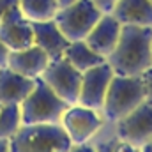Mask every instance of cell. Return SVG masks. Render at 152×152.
I'll list each match as a JSON object with an SVG mask.
<instances>
[{"label":"cell","instance_id":"cell-1","mask_svg":"<svg viewBox=\"0 0 152 152\" xmlns=\"http://www.w3.org/2000/svg\"><path fill=\"white\" fill-rule=\"evenodd\" d=\"M106 62L120 76H142L152 67V27L122 25L115 50Z\"/></svg>","mask_w":152,"mask_h":152},{"label":"cell","instance_id":"cell-2","mask_svg":"<svg viewBox=\"0 0 152 152\" xmlns=\"http://www.w3.org/2000/svg\"><path fill=\"white\" fill-rule=\"evenodd\" d=\"M73 142L60 122L23 124L9 138L11 152H69Z\"/></svg>","mask_w":152,"mask_h":152},{"label":"cell","instance_id":"cell-3","mask_svg":"<svg viewBox=\"0 0 152 152\" xmlns=\"http://www.w3.org/2000/svg\"><path fill=\"white\" fill-rule=\"evenodd\" d=\"M143 101H145V85L142 76L113 75L101 110L106 118L117 122L129 112H133Z\"/></svg>","mask_w":152,"mask_h":152},{"label":"cell","instance_id":"cell-4","mask_svg":"<svg viewBox=\"0 0 152 152\" xmlns=\"http://www.w3.org/2000/svg\"><path fill=\"white\" fill-rule=\"evenodd\" d=\"M64 99H60L41 78L36 80V87L20 104L23 124H46L60 122L64 112L69 108Z\"/></svg>","mask_w":152,"mask_h":152},{"label":"cell","instance_id":"cell-5","mask_svg":"<svg viewBox=\"0 0 152 152\" xmlns=\"http://www.w3.org/2000/svg\"><path fill=\"white\" fill-rule=\"evenodd\" d=\"M101 16L103 12L92 0H76L69 5L58 7L53 20L69 41H80L88 36Z\"/></svg>","mask_w":152,"mask_h":152},{"label":"cell","instance_id":"cell-6","mask_svg":"<svg viewBox=\"0 0 152 152\" xmlns=\"http://www.w3.org/2000/svg\"><path fill=\"white\" fill-rule=\"evenodd\" d=\"M81 75L83 73L78 71L67 58L60 57V58L50 60L44 73L39 78L67 104H76L80 99Z\"/></svg>","mask_w":152,"mask_h":152},{"label":"cell","instance_id":"cell-7","mask_svg":"<svg viewBox=\"0 0 152 152\" xmlns=\"http://www.w3.org/2000/svg\"><path fill=\"white\" fill-rule=\"evenodd\" d=\"M60 124L69 134L73 143H85L103 127L104 118L99 113V110L76 103L64 112Z\"/></svg>","mask_w":152,"mask_h":152},{"label":"cell","instance_id":"cell-8","mask_svg":"<svg viewBox=\"0 0 152 152\" xmlns=\"http://www.w3.org/2000/svg\"><path fill=\"white\" fill-rule=\"evenodd\" d=\"M115 124L117 138L140 149L152 138V104L143 101Z\"/></svg>","mask_w":152,"mask_h":152},{"label":"cell","instance_id":"cell-9","mask_svg":"<svg viewBox=\"0 0 152 152\" xmlns=\"http://www.w3.org/2000/svg\"><path fill=\"white\" fill-rule=\"evenodd\" d=\"M113 69L108 62H103L99 66H94L81 75V88H80V99L78 104L101 110L104 104V97L110 87V81L113 78Z\"/></svg>","mask_w":152,"mask_h":152},{"label":"cell","instance_id":"cell-10","mask_svg":"<svg viewBox=\"0 0 152 152\" xmlns=\"http://www.w3.org/2000/svg\"><path fill=\"white\" fill-rule=\"evenodd\" d=\"M0 39L2 42L12 50H23L34 44V30L32 21H28L21 9L20 2L14 4L0 20Z\"/></svg>","mask_w":152,"mask_h":152},{"label":"cell","instance_id":"cell-11","mask_svg":"<svg viewBox=\"0 0 152 152\" xmlns=\"http://www.w3.org/2000/svg\"><path fill=\"white\" fill-rule=\"evenodd\" d=\"M120 32H122V23L112 12H108V14H103L99 18V21L88 32L85 41L96 53H99L101 57L106 58L115 50L118 37H120Z\"/></svg>","mask_w":152,"mask_h":152},{"label":"cell","instance_id":"cell-12","mask_svg":"<svg viewBox=\"0 0 152 152\" xmlns=\"http://www.w3.org/2000/svg\"><path fill=\"white\" fill-rule=\"evenodd\" d=\"M32 30H34V44L46 51L50 60L64 57V51L69 46V39L62 34L55 20L32 21Z\"/></svg>","mask_w":152,"mask_h":152},{"label":"cell","instance_id":"cell-13","mask_svg":"<svg viewBox=\"0 0 152 152\" xmlns=\"http://www.w3.org/2000/svg\"><path fill=\"white\" fill-rule=\"evenodd\" d=\"M48 64H50V57L46 55L44 50H41L36 44L23 50H12L7 60L9 69L28 78H39L44 73Z\"/></svg>","mask_w":152,"mask_h":152},{"label":"cell","instance_id":"cell-14","mask_svg":"<svg viewBox=\"0 0 152 152\" xmlns=\"http://www.w3.org/2000/svg\"><path fill=\"white\" fill-rule=\"evenodd\" d=\"M37 78L23 76L12 69L0 67V103L2 104H21L25 97L36 87Z\"/></svg>","mask_w":152,"mask_h":152},{"label":"cell","instance_id":"cell-15","mask_svg":"<svg viewBox=\"0 0 152 152\" xmlns=\"http://www.w3.org/2000/svg\"><path fill=\"white\" fill-rule=\"evenodd\" d=\"M122 25L152 27V2L151 0H118L112 11Z\"/></svg>","mask_w":152,"mask_h":152},{"label":"cell","instance_id":"cell-16","mask_svg":"<svg viewBox=\"0 0 152 152\" xmlns=\"http://www.w3.org/2000/svg\"><path fill=\"white\" fill-rule=\"evenodd\" d=\"M64 58H67L73 66H75L78 71H87L94 66H99L103 62H106L104 57H101L99 53H96L85 39H80V41H69V46L66 48L64 51Z\"/></svg>","mask_w":152,"mask_h":152},{"label":"cell","instance_id":"cell-17","mask_svg":"<svg viewBox=\"0 0 152 152\" xmlns=\"http://www.w3.org/2000/svg\"><path fill=\"white\" fill-rule=\"evenodd\" d=\"M20 9L28 21L53 20L58 11V0H20Z\"/></svg>","mask_w":152,"mask_h":152},{"label":"cell","instance_id":"cell-18","mask_svg":"<svg viewBox=\"0 0 152 152\" xmlns=\"http://www.w3.org/2000/svg\"><path fill=\"white\" fill-rule=\"evenodd\" d=\"M23 126L20 104H2L0 106V138L9 140Z\"/></svg>","mask_w":152,"mask_h":152},{"label":"cell","instance_id":"cell-19","mask_svg":"<svg viewBox=\"0 0 152 152\" xmlns=\"http://www.w3.org/2000/svg\"><path fill=\"white\" fill-rule=\"evenodd\" d=\"M143 85H145V101H149L152 104V67H149L143 75Z\"/></svg>","mask_w":152,"mask_h":152},{"label":"cell","instance_id":"cell-20","mask_svg":"<svg viewBox=\"0 0 152 152\" xmlns=\"http://www.w3.org/2000/svg\"><path fill=\"white\" fill-rule=\"evenodd\" d=\"M96 5H97V9L103 12V14H108V12H112L115 7V4L118 2V0H92Z\"/></svg>","mask_w":152,"mask_h":152},{"label":"cell","instance_id":"cell-21","mask_svg":"<svg viewBox=\"0 0 152 152\" xmlns=\"http://www.w3.org/2000/svg\"><path fill=\"white\" fill-rule=\"evenodd\" d=\"M117 147V140H108V142H99L96 145V151L97 152H115Z\"/></svg>","mask_w":152,"mask_h":152},{"label":"cell","instance_id":"cell-22","mask_svg":"<svg viewBox=\"0 0 152 152\" xmlns=\"http://www.w3.org/2000/svg\"><path fill=\"white\" fill-rule=\"evenodd\" d=\"M115 152H140L138 147H134V145H131V143H126V142H122V140H118L117 138V147H115Z\"/></svg>","mask_w":152,"mask_h":152},{"label":"cell","instance_id":"cell-23","mask_svg":"<svg viewBox=\"0 0 152 152\" xmlns=\"http://www.w3.org/2000/svg\"><path fill=\"white\" fill-rule=\"evenodd\" d=\"M69 152H97V151H96V145H88L85 142V143H73Z\"/></svg>","mask_w":152,"mask_h":152},{"label":"cell","instance_id":"cell-24","mask_svg":"<svg viewBox=\"0 0 152 152\" xmlns=\"http://www.w3.org/2000/svg\"><path fill=\"white\" fill-rule=\"evenodd\" d=\"M9 53H11V50H9V48L2 42V39H0V67H5V66H7Z\"/></svg>","mask_w":152,"mask_h":152},{"label":"cell","instance_id":"cell-25","mask_svg":"<svg viewBox=\"0 0 152 152\" xmlns=\"http://www.w3.org/2000/svg\"><path fill=\"white\" fill-rule=\"evenodd\" d=\"M20 0H0V20H2V16L14 5V4H18Z\"/></svg>","mask_w":152,"mask_h":152},{"label":"cell","instance_id":"cell-26","mask_svg":"<svg viewBox=\"0 0 152 152\" xmlns=\"http://www.w3.org/2000/svg\"><path fill=\"white\" fill-rule=\"evenodd\" d=\"M0 152H11L9 151V140L0 138Z\"/></svg>","mask_w":152,"mask_h":152},{"label":"cell","instance_id":"cell-27","mask_svg":"<svg viewBox=\"0 0 152 152\" xmlns=\"http://www.w3.org/2000/svg\"><path fill=\"white\" fill-rule=\"evenodd\" d=\"M140 152H152V138L145 143V145H142V147H140Z\"/></svg>","mask_w":152,"mask_h":152},{"label":"cell","instance_id":"cell-28","mask_svg":"<svg viewBox=\"0 0 152 152\" xmlns=\"http://www.w3.org/2000/svg\"><path fill=\"white\" fill-rule=\"evenodd\" d=\"M76 0H58V7H64V5H69V4H73Z\"/></svg>","mask_w":152,"mask_h":152},{"label":"cell","instance_id":"cell-29","mask_svg":"<svg viewBox=\"0 0 152 152\" xmlns=\"http://www.w3.org/2000/svg\"><path fill=\"white\" fill-rule=\"evenodd\" d=\"M0 106H2V103H0Z\"/></svg>","mask_w":152,"mask_h":152},{"label":"cell","instance_id":"cell-30","mask_svg":"<svg viewBox=\"0 0 152 152\" xmlns=\"http://www.w3.org/2000/svg\"><path fill=\"white\" fill-rule=\"evenodd\" d=\"M151 2H152V0H151Z\"/></svg>","mask_w":152,"mask_h":152}]
</instances>
